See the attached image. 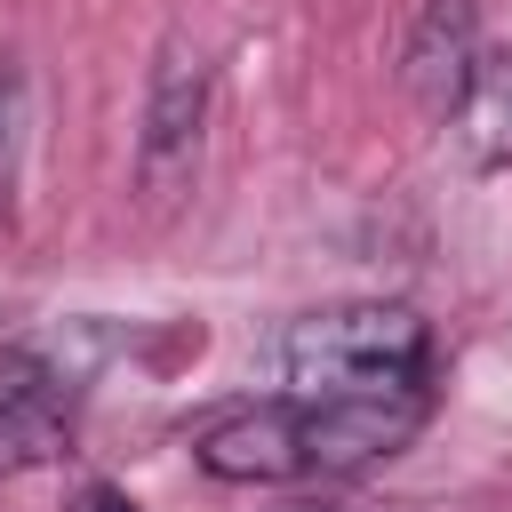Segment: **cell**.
I'll return each instance as SVG.
<instances>
[{"instance_id": "cell-3", "label": "cell", "mask_w": 512, "mask_h": 512, "mask_svg": "<svg viewBox=\"0 0 512 512\" xmlns=\"http://www.w3.org/2000/svg\"><path fill=\"white\" fill-rule=\"evenodd\" d=\"M208 96H216V64L192 32H168L144 80V128H136V176L152 200H176L200 168V128H208Z\"/></svg>"}, {"instance_id": "cell-7", "label": "cell", "mask_w": 512, "mask_h": 512, "mask_svg": "<svg viewBox=\"0 0 512 512\" xmlns=\"http://www.w3.org/2000/svg\"><path fill=\"white\" fill-rule=\"evenodd\" d=\"M448 120H456V144H464L472 168H512V64L488 56Z\"/></svg>"}, {"instance_id": "cell-4", "label": "cell", "mask_w": 512, "mask_h": 512, "mask_svg": "<svg viewBox=\"0 0 512 512\" xmlns=\"http://www.w3.org/2000/svg\"><path fill=\"white\" fill-rule=\"evenodd\" d=\"M72 432V368H56L40 344L0 352V480L48 464Z\"/></svg>"}, {"instance_id": "cell-9", "label": "cell", "mask_w": 512, "mask_h": 512, "mask_svg": "<svg viewBox=\"0 0 512 512\" xmlns=\"http://www.w3.org/2000/svg\"><path fill=\"white\" fill-rule=\"evenodd\" d=\"M64 512H136V504H128V496H120L112 480H88V488H80V496H72Z\"/></svg>"}, {"instance_id": "cell-1", "label": "cell", "mask_w": 512, "mask_h": 512, "mask_svg": "<svg viewBox=\"0 0 512 512\" xmlns=\"http://www.w3.org/2000/svg\"><path fill=\"white\" fill-rule=\"evenodd\" d=\"M280 368L304 392H344V384H384L424 368V320L408 304H328L288 320Z\"/></svg>"}, {"instance_id": "cell-2", "label": "cell", "mask_w": 512, "mask_h": 512, "mask_svg": "<svg viewBox=\"0 0 512 512\" xmlns=\"http://www.w3.org/2000/svg\"><path fill=\"white\" fill-rule=\"evenodd\" d=\"M432 416V392H424V368L416 376H384V384H344V392H312L296 408V432H304V472L320 480H344V472H368L384 456H400Z\"/></svg>"}, {"instance_id": "cell-8", "label": "cell", "mask_w": 512, "mask_h": 512, "mask_svg": "<svg viewBox=\"0 0 512 512\" xmlns=\"http://www.w3.org/2000/svg\"><path fill=\"white\" fill-rule=\"evenodd\" d=\"M24 72H0V232L16 224V184H24Z\"/></svg>"}, {"instance_id": "cell-6", "label": "cell", "mask_w": 512, "mask_h": 512, "mask_svg": "<svg viewBox=\"0 0 512 512\" xmlns=\"http://www.w3.org/2000/svg\"><path fill=\"white\" fill-rule=\"evenodd\" d=\"M200 472L216 480H304V432L296 408H240L200 432Z\"/></svg>"}, {"instance_id": "cell-5", "label": "cell", "mask_w": 512, "mask_h": 512, "mask_svg": "<svg viewBox=\"0 0 512 512\" xmlns=\"http://www.w3.org/2000/svg\"><path fill=\"white\" fill-rule=\"evenodd\" d=\"M480 64H488L480 56V0H424V16L408 32V56H400L408 96L432 120H448L464 104V88L480 80Z\"/></svg>"}]
</instances>
